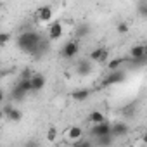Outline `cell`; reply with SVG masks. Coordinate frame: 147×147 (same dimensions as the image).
Returning a JSON list of instances; mask_svg holds the SVG:
<instances>
[{"mask_svg": "<svg viewBox=\"0 0 147 147\" xmlns=\"http://www.w3.org/2000/svg\"><path fill=\"white\" fill-rule=\"evenodd\" d=\"M40 40H42V35H40V33H36V31H23V33L18 36L16 43H18V47H19L21 52H24V54H33V50L36 49V45H38Z\"/></svg>", "mask_w": 147, "mask_h": 147, "instance_id": "1", "label": "cell"}, {"mask_svg": "<svg viewBox=\"0 0 147 147\" xmlns=\"http://www.w3.org/2000/svg\"><path fill=\"white\" fill-rule=\"evenodd\" d=\"M125 78H126V73L119 67V69H113L109 75L102 80V87H111V85H116V83H121V82H125Z\"/></svg>", "mask_w": 147, "mask_h": 147, "instance_id": "2", "label": "cell"}, {"mask_svg": "<svg viewBox=\"0 0 147 147\" xmlns=\"http://www.w3.org/2000/svg\"><path fill=\"white\" fill-rule=\"evenodd\" d=\"M80 52V42L78 40H69L64 43V47L61 49V55L64 59H73V57H76Z\"/></svg>", "mask_w": 147, "mask_h": 147, "instance_id": "3", "label": "cell"}, {"mask_svg": "<svg viewBox=\"0 0 147 147\" xmlns=\"http://www.w3.org/2000/svg\"><path fill=\"white\" fill-rule=\"evenodd\" d=\"M106 133H111V123L107 119L100 121V123H94V126L90 128V137H100V135H106Z\"/></svg>", "mask_w": 147, "mask_h": 147, "instance_id": "4", "label": "cell"}, {"mask_svg": "<svg viewBox=\"0 0 147 147\" xmlns=\"http://www.w3.org/2000/svg\"><path fill=\"white\" fill-rule=\"evenodd\" d=\"M130 131V126L125 123V121H116V123H111V135L116 138V137H125L128 135Z\"/></svg>", "mask_w": 147, "mask_h": 147, "instance_id": "5", "label": "cell"}, {"mask_svg": "<svg viewBox=\"0 0 147 147\" xmlns=\"http://www.w3.org/2000/svg\"><path fill=\"white\" fill-rule=\"evenodd\" d=\"M2 113H4V116H7V119L12 121V123H19V121L23 119V113H21L19 109L12 107V106H5V107L2 109Z\"/></svg>", "mask_w": 147, "mask_h": 147, "instance_id": "6", "label": "cell"}, {"mask_svg": "<svg viewBox=\"0 0 147 147\" xmlns=\"http://www.w3.org/2000/svg\"><path fill=\"white\" fill-rule=\"evenodd\" d=\"M92 61L90 59H82L76 62V75L80 76H88L90 73H92Z\"/></svg>", "mask_w": 147, "mask_h": 147, "instance_id": "7", "label": "cell"}, {"mask_svg": "<svg viewBox=\"0 0 147 147\" xmlns=\"http://www.w3.org/2000/svg\"><path fill=\"white\" fill-rule=\"evenodd\" d=\"M30 82H31V92H40L45 87V76L42 75V73H35V75H31Z\"/></svg>", "mask_w": 147, "mask_h": 147, "instance_id": "8", "label": "cell"}, {"mask_svg": "<svg viewBox=\"0 0 147 147\" xmlns=\"http://www.w3.org/2000/svg\"><path fill=\"white\" fill-rule=\"evenodd\" d=\"M52 16H54V12H52V7H50V5H42V7L36 11V19H38V21L47 23V21L52 19Z\"/></svg>", "mask_w": 147, "mask_h": 147, "instance_id": "9", "label": "cell"}, {"mask_svg": "<svg viewBox=\"0 0 147 147\" xmlns=\"http://www.w3.org/2000/svg\"><path fill=\"white\" fill-rule=\"evenodd\" d=\"M47 52H49V40H47V38H42V40L38 42V45H36V49L33 50L31 55H33L35 59H40V57L45 55Z\"/></svg>", "mask_w": 147, "mask_h": 147, "instance_id": "10", "label": "cell"}, {"mask_svg": "<svg viewBox=\"0 0 147 147\" xmlns=\"http://www.w3.org/2000/svg\"><path fill=\"white\" fill-rule=\"evenodd\" d=\"M90 31H92V28H90V24L88 23H78V26H76V30H75V36L80 40V38H87L88 35H90Z\"/></svg>", "mask_w": 147, "mask_h": 147, "instance_id": "11", "label": "cell"}, {"mask_svg": "<svg viewBox=\"0 0 147 147\" xmlns=\"http://www.w3.org/2000/svg\"><path fill=\"white\" fill-rule=\"evenodd\" d=\"M62 36V24L61 23H52L49 28V40H59Z\"/></svg>", "mask_w": 147, "mask_h": 147, "instance_id": "12", "label": "cell"}, {"mask_svg": "<svg viewBox=\"0 0 147 147\" xmlns=\"http://www.w3.org/2000/svg\"><path fill=\"white\" fill-rule=\"evenodd\" d=\"M26 95H28V94L21 88V85H19V83L11 90V99H12V100H16V102H23V100L26 99Z\"/></svg>", "mask_w": 147, "mask_h": 147, "instance_id": "13", "label": "cell"}, {"mask_svg": "<svg viewBox=\"0 0 147 147\" xmlns=\"http://www.w3.org/2000/svg\"><path fill=\"white\" fill-rule=\"evenodd\" d=\"M71 97L75 99V100H78V102H83V100H87L88 97H90V90L88 88H80V90H75L71 94Z\"/></svg>", "mask_w": 147, "mask_h": 147, "instance_id": "14", "label": "cell"}, {"mask_svg": "<svg viewBox=\"0 0 147 147\" xmlns=\"http://www.w3.org/2000/svg\"><path fill=\"white\" fill-rule=\"evenodd\" d=\"M94 142L97 144V145H111L113 142H114V137L111 135V133H106V135H100V137H95L94 138Z\"/></svg>", "mask_w": 147, "mask_h": 147, "instance_id": "15", "label": "cell"}, {"mask_svg": "<svg viewBox=\"0 0 147 147\" xmlns=\"http://www.w3.org/2000/svg\"><path fill=\"white\" fill-rule=\"evenodd\" d=\"M147 54V47L145 45H133L130 49V57H140V55H145Z\"/></svg>", "mask_w": 147, "mask_h": 147, "instance_id": "16", "label": "cell"}, {"mask_svg": "<svg viewBox=\"0 0 147 147\" xmlns=\"http://www.w3.org/2000/svg\"><path fill=\"white\" fill-rule=\"evenodd\" d=\"M128 62H130L131 67H142V66L147 62V54H145V55H140V57H130Z\"/></svg>", "mask_w": 147, "mask_h": 147, "instance_id": "17", "label": "cell"}, {"mask_svg": "<svg viewBox=\"0 0 147 147\" xmlns=\"http://www.w3.org/2000/svg\"><path fill=\"white\" fill-rule=\"evenodd\" d=\"M67 137H69L71 140H76V138L83 137V130H82L80 126H71V128L67 130Z\"/></svg>", "mask_w": 147, "mask_h": 147, "instance_id": "18", "label": "cell"}, {"mask_svg": "<svg viewBox=\"0 0 147 147\" xmlns=\"http://www.w3.org/2000/svg\"><path fill=\"white\" fill-rule=\"evenodd\" d=\"M123 62H126V59H123V57H116V59H111V61H107L106 64H107L109 71H113V69H119Z\"/></svg>", "mask_w": 147, "mask_h": 147, "instance_id": "19", "label": "cell"}, {"mask_svg": "<svg viewBox=\"0 0 147 147\" xmlns=\"http://www.w3.org/2000/svg\"><path fill=\"white\" fill-rule=\"evenodd\" d=\"M106 119V116L100 113V111H92L90 114H88V121L90 123H100V121H104Z\"/></svg>", "mask_w": 147, "mask_h": 147, "instance_id": "20", "label": "cell"}, {"mask_svg": "<svg viewBox=\"0 0 147 147\" xmlns=\"http://www.w3.org/2000/svg\"><path fill=\"white\" fill-rule=\"evenodd\" d=\"M138 14H140V18H147V0H140L138 2Z\"/></svg>", "mask_w": 147, "mask_h": 147, "instance_id": "21", "label": "cell"}, {"mask_svg": "<svg viewBox=\"0 0 147 147\" xmlns=\"http://www.w3.org/2000/svg\"><path fill=\"white\" fill-rule=\"evenodd\" d=\"M73 144H75L76 147H90L94 142H92V140H85V138L80 137V138H76V140H73Z\"/></svg>", "mask_w": 147, "mask_h": 147, "instance_id": "22", "label": "cell"}, {"mask_svg": "<svg viewBox=\"0 0 147 147\" xmlns=\"http://www.w3.org/2000/svg\"><path fill=\"white\" fill-rule=\"evenodd\" d=\"M102 49H104V47H99V49H94V50L90 52V55H88V59H90V61H95V62H97V61H99V57H100V54H102Z\"/></svg>", "mask_w": 147, "mask_h": 147, "instance_id": "23", "label": "cell"}, {"mask_svg": "<svg viewBox=\"0 0 147 147\" xmlns=\"http://www.w3.org/2000/svg\"><path fill=\"white\" fill-rule=\"evenodd\" d=\"M135 111H137L135 104H128L126 107H123V114H125V116H133V114H135Z\"/></svg>", "mask_w": 147, "mask_h": 147, "instance_id": "24", "label": "cell"}, {"mask_svg": "<svg viewBox=\"0 0 147 147\" xmlns=\"http://www.w3.org/2000/svg\"><path fill=\"white\" fill-rule=\"evenodd\" d=\"M9 40H11V35H9V33H5V31L0 33V47L7 45V43H9Z\"/></svg>", "mask_w": 147, "mask_h": 147, "instance_id": "25", "label": "cell"}, {"mask_svg": "<svg viewBox=\"0 0 147 147\" xmlns=\"http://www.w3.org/2000/svg\"><path fill=\"white\" fill-rule=\"evenodd\" d=\"M107 61H109V50H107V49H102V54H100V57H99L97 62L104 64V62H107Z\"/></svg>", "mask_w": 147, "mask_h": 147, "instance_id": "26", "label": "cell"}, {"mask_svg": "<svg viewBox=\"0 0 147 147\" xmlns=\"http://www.w3.org/2000/svg\"><path fill=\"white\" fill-rule=\"evenodd\" d=\"M47 138H49L50 142H54V140L57 138V130H55L54 126H50V128H49V131H47Z\"/></svg>", "mask_w": 147, "mask_h": 147, "instance_id": "27", "label": "cell"}, {"mask_svg": "<svg viewBox=\"0 0 147 147\" xmlns=\"http://www.w3.org/2000/svg\"><path fill=\"white\" fill-rule=\"evenodd\" d=\"M116 30H118V33H121V35H125V33L128 31V24H126V23H119V24L116 26Z\"/></svg>", "mask_w": 147, "mask_h": 147, "instance_id": "28", "label": "cell"}, {"mask_svg": "<svg viewBox=\"0 0 147 147\" xmlns=\"http://www.w3.org/2000/svg\"><path fill=\"white\" fill-rule=\"evenodd\" d=\"M4 99H5V94H4L2 88H0V102H4Z\"/></svg>", "mask_w": 147, "mask_h": 147, "instance_id": "29", "label": "cell"}, {"mask_svg": "<svg viewBox=\"0 0 147 147\" xmlns=\"http://www.w3.org/2000/svg\"><path fill=\"white\" fill-rule=\"evenodd\" d=\"M2 118H4V113H2V111H0V121H2Z\"/></svg>", "mask_w": 147, "mask_h": 147, "instance_id": "30", "label": "cell"}, {"mask_svg": "<svg viewBox=\"0 0 147 147\" xmlns=\"http://www.w3.org/2000/svg\"><path fill=\"white\" fill-rule=\"evenodd\" d=\"M2 7H4V5H2V2H0V12H2Z\"/></svg>", "mask_w": 147, "mask_h": 147, "instance_id": "31", "label": "cell"}]
</instances>
